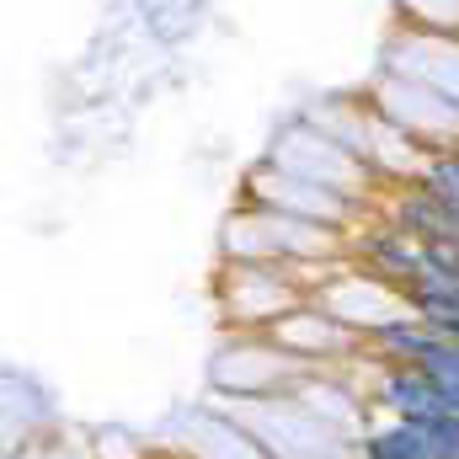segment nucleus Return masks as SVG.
Here are the masks:
<instances>
[{
  "instance_id": "f257e3e1",
  "label": "nucleus",
  "mask_w": 459,
  "mask_h": 459,
  "mask_svg": "<svg viewBox=\"0 0 459 459\" xmlns=\"http://www.w3.org/2000/svg\"><path fill=\"white\" fill-rule=\"evenodd\" d=\"M310 374L321 368L283 352L267 332H235L209 358V395L214 401H273V395L299 390Z\"/></svg>"
},
{
  "instance_id": "f03ea898",
  "label": "nucleus",
  "mask_w": 459,
  "mask_h": 459,
  "mask_svg": "<svg viewBox=\"0 0 459 459\" xmlns=\"http://www.w3.org/2000/svg\"><path fill=\"white\" fill-rule=\"evenodd\" d=\"M220 316L235 332H273L310 299L294 262H220Z\"/></svg>"
},
{
  "instance_id": "7ed1b4c3",
  "label": "nucleus",
  "mask_w": 459,
  "mask_h": 459,
  "mask_svg": "<svg viewBox=\"0 0 459 459\" xmlns=\"http://www.w3.org/2000/svg\"><path fill=\"white\" fill-rule=\"evenodd\" d=\"M262 160L278 166V171H289V177H305V182H321V187H332V193H347V198H358V204H374V187H379L374 171H368L358 155H347L337 139H326L305 113H294L278 134H273V144H267Z\"/></svg>"
},
{
  "instance_id": "20e7f679",
  "label": "nucleus",
  "mask_w": 459,
  "mask_h": 459,
  "mask_svg": "<svg viewBox=\"0 0 459 459\" xmlns=\"http://www.w3.org/2000/svg\"><path fill=\"white\" fill-rule=\"evenodd\" d=\"M368 108L385 123H395L406 139H417L428 155L459 150V102L444 97V91H433V86H422V81L379 70L374 86H368Z\"/></svg>"
},
{
  "instance_id": "39448f33",
  "label": "nucleus",
  "mask_w": 459,
  "mask_h": 459,
  "mask_svg": "<svg viewBox=\"0 0 459 459\" xmlns=\"http://www.w3.org/2000/svg\"><path fill=\"white\" fill-rule=\"evenodd\" d=\"M240 204L251 209H273V214H289V220H310V225H332V230H358V214L368 204L332 193L321 182H305V177H289L267 160H256L240 182Z\"/></svg>"
},
{
  "instance_id": "423d86ee",
  "label": "nucleus",
  "mask_w": 459,
  "mask_h": 459,
  "mask_svg": "<svg viewBox=\"0 0 459 459\" xmlns=\"http://www.w3.org/2000/svg\"><path fill=\"white\" fill-rule=\"evenodd\" d=\"M326 316H337L342 326L352 332H363V337H374V332H385L390 321H401V316H411V299H406V289H395L390 278H379V273H368L363 262H352L347 256L342 267L310 294Z\"/></svg>"
},
{
  "instance_id": "0eeeda50",
  "label": "nucleus",
  "mask_w": 459,
  "mask_h": 459,
  "mask_svg": "<svg viewBox=\"0 0 459 459\" xmlns=\"http://www.w3.org/2000/svg\"><path fill=\"white\" fill-rule=\"evenodd\" d=\"M267 337L283 347V352H294L299 363H310V368H342V363H352V358L368 347L363 332H352L337 316H326L316 299H305L299 310H289Z\"/></svg>"
},
{
  "instance_id": "6e6552de",
  "label": "nucleus",
  "mask_w": 459,
  "mask_h": 459,
  "mask_svg": "<svg viewBox=\"0 0 459 459\" xmlns=\"http://www.w3.org/2000/svg\"><path fill=\"white\" fill-rule=\"evenodd\" d=\"M379 70L406 75V81H422V86H433V91H444V97L459 102V38H449V32L395 27V32L385 38Z\"/></svg>"
},
{
  "instance_id": "1a4fd4ad",
  "label": "nucleus",
  "mask_w": 459,
  "mask_h": 459,
  "mask_svg": "<svg viewBox=\"0 0 459 459\" xmlns=\"http://www.w3.org/2000/svg\"><path fill=\"white\" fill-rule=\"evenodd\" d=\"M182 422H187V438L182 444H160V449H177L187 459H273L262 449V438L240 417H230L225 406H214V401L193 406Z\"/></svg>"
},
{
  "instance_id": "9d476101",
  "label": "nucleus",
  "mask_w": 459,
  "mask_h": 459,
  "mask_svg": "<svg viewBox=\"0 0 459 459\" xmlns=\"http://www.w3.org/2000/svg\"><path fill=\"white\" fill-rule=\"evenodd\" d=\"M401 27L459 38V0H401Z\"/></svg>"
},
{
  "instance_id": "9b49d317",
  "label": "nucleus",
  "mask_w": 459,
  "mask_h": 459,
  "mask_svg": "<svg viewBox=\"0 0 459 459\" xmlns=\"http://www.w3.org/2000/svg\"><path fill=\"white\" fill-rule=\"evenodd\" d=\"M150 459H187V455H177V449H150Z\"/></svg>"
}]
</instances>
